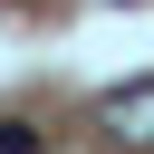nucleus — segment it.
Returning <instances> with one entry per match:
<instances>
[{"mask_svg": "<svg viewBox=\"0 0 154 154\" xmlns=\"http://www.w3.org/2000/svg\"><path fill=\"white\" fill-rule=\"evenodd\" d=\"M96 125H106L116 144H154V87H116V96L96 106Z\"/></svg>", "mask_w": 154, "mask_h": 154, "instance_id": "1", "label": "nucleus"}, {"mask_svg": "<svg viewBox=\"0 0 154 154\" xmlns=\"http://www.w3.org/2000/svg\"><path fill=\"white\" fill-rule=\"evenodd\" d=\"M0 154H38V125H19V116H0Z\"/></svg>", "mask_w": 154, "mask_h": 154, "instance_id": "2", "label": "nucleus"}]
</instances>
